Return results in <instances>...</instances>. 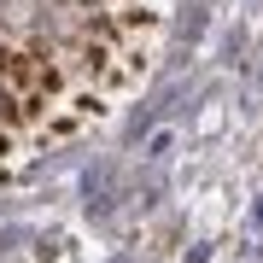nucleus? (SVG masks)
I'll return each mask as SVG.
<instances>
[{"label": "nucleus", "mask_w": 263, "mask_h": 263, "mask_svg": "<svg viewBox=\"0 0 263 263\" xmlns=\"http://www.w3.org/2000/svg\"><path fill=\"white\" fill-rule=\"evenodd\" d=\"M170 0H0V181L100 129L146 76Z\"/></svg>", "instance_id": "f257e3e1"}]
</instances>
